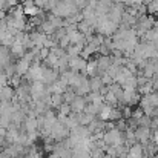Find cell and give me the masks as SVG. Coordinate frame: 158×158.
<instances>
[{
  "label": "cell",
  "mask_w": 158,
  "mask_h": 158,
  "mask_svg": "<svg viewBox=\"0 0 158 158\" xmlns=\"http://www.w3.org/2000/svg\"><path fill=\"white\" fill-rule=\"evenodd\" d=\"M103 158H112V157H109V155H107V157H103Z\"/></svg>",
  "instance_id": "7a4b0ae2"
},
{
  "label": "cell",
  "mask_w": 158,
  "mask_h": 158,
  "mask_svg": "<svg viewBox=\"0 0 158 158\" xmlns=\"http://www.w3.org/2000/svg\"><path fill=\"white\" fill-rule=\"evenodd\" d=\"M148 12L149 14H158V0H152L148 3Z\"/></svg>",
  "instance_id": "6da1fadb"
}]
</instances>
